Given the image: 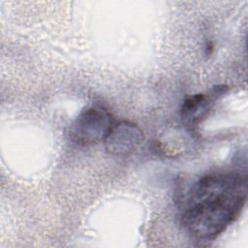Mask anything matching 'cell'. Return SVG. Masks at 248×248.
I'll use <instances>...</instances> for the list:
<instances>
[{"label":"cell","mask_w":248,"mask_h":248,"mask_svg":"<svg viewBox=\"0 0 248 248\" xmlns=\"http://www.w3.org/2000/svg\"><path fill=\"white\" fill-rule=\"evenodd\" d=\"M143 140V133L137 124L120 121L113 124L103 142L108 154L127 156L140 147Z\"/></svg>","instance_id":"3957f363"},{"label":"cell","mask_w":248,"mask_h":248,"mask_svg":"<svg viewBox=\"0 0 248 248\" xmlns=\"http://www.w3.org/2000/svg\"><path fill=\"white\" fill-rule=\"evenodd\" d=\"M225 85H216L208 94H196L185 98L180 108V116L188 129L195 131L207 117L216 100L226 93Z\"/></svg>","instance_id":"277c9868"},{"label":"cell","mask_w":248,"mask_h":248,"mask_svg":"<svg viewBox=\"0 0 248 248\" xmlns=\"http://www.w3.org/2000/svg\"><path fill=\"white\" fill-rule=\"evenodd\" d=\"M114 124L111 113L101 106L83 108L69 128V138L77 145L89 146L104 141Z\"/></svg>","instance_id":"7a4b0ae2"},{"label":"cell","mask_w":248,"mask_h":248,"mask_svg":"<svg viewBox=\"0 0 248 248\" xmlns=\"http://www.w3.org/2000/svg\"><path fill=\"white\" fill-rule=\"evenodd\" d=\"M246 200L244 173L215 171L204 174L182 194L180 223L192 238L214 240L239 217Z\"/></svg>","instance_id":"6da1fadb"}]
</instances>
